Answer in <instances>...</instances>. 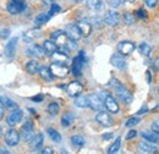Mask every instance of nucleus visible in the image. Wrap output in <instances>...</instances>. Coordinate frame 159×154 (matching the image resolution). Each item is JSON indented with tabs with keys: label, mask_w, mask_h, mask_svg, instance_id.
<instances>
[{
	"label": "nucleus",
	"mask_w": 159,
	"mask_h": 154,
	"mask_svg": "<svg viewBox=\"0 0 159 154\" xmlns=\"http://www.w3.org/2000/svg\"><path fill=\"white\" fill-rule=\"evenodd\" d=\"M120 146H121V138L118 137L116 139H115V142L109 147V149H108V153L109 154H114L116 153L120 149Z\"/></svg>",
	"instance_id": "nucleus-35"
},
{
	"label": "nucleus",
	"mask_w": 159,
	"mask_h": 154,
	"mask_svg": "<svg viewBox=\"0 0 159 154\" xmlns=\"http://www.w3.org/2000/svg\"><path fill=\"white\" fill-rule=\"evenodd\" d=\"M67 36L64 31H55L52 33V40L57 43V45H66L67 43Z\"/></svg>",
	"instance_id": "nucleus-17"
},
{
	"label": "nucleus",
	"mask_w": 159,
	"mask_h": 154,
	"mask_svg": "<svg viewBox=\"0 0 159 154\" xmlns=\"http://www.w3.org/2000/svg\"><path fill=\"white\" fill-rule=\"evenodd\" d=\"M59 109H60L59 104H58V103H55V102H53V103H50V104H49V106H48V113H49L50 115L55 116V115H58Z\"/></svg>",
	"instance_id": "nucleus-38"
},
{
	"label": "nucleus",
	"mask_w": 159,
	"mask_h": 154,
	"mask_svg": "<svg viewBox=\"0 0 159 154\" xmlns=\"http://www.w3.org/2000/svg\"><path fill=\"white\" fill-rule=\"evenodd\" d=\"M142 137L148 141V142H152V143H159V134L156 131H146V132H142Z\"/></svg>",
	"instance_id": "nucleus-25"
},
{
	"label": "nucleus",
	"mask_w": 159,
	"mask_h": 154,
	"mask_svg": "<svg viewBox=\"0 0 159 154\" xmlns=\"http://www.w3.org/2000/svg\"><path fill=\"white\" fill-rule=\"evenodd\" d=\"M82 66H83V62H82V60L80 59L79 55H77L76 58L74 59V61H72V74H74L75 76H81Z\"/></svg>",
	"instance_id": "nucleus-26"
},
{
	"label": "nucleus",
	"mask_w": 159,
	"mask_h": 154,
	"mask_svg": "<svg viewBox=\"0 0 159 154\" xmlns=\"http://www.w3.org/2000/svg\"><path fill=\"white\" fill-rule=\"evenodd\" d=\"M75 119H76L75 114L67 111V113H65V114L62 115V117H61V125H62L64 127H67V126H70V125L74 122Z\"/></svg>",
	"instance_id": "nucleus-30"
},
{
	"label": "nucleus",
	"mask_w": 159,
	"mask_h": 154,
	"mask_svg": "<svg viewBox=\"0 0 159 154\" xmlns=\"http://www.w3.org/2000/svg\"><path fill=\"white\" fill-rule=\"evenodd\" d=\"M60 10H61V7H60L58 4H54L53 2V5H52V7H50V14H52V16L53 15H55V14H58V12H60Z\"/></svg>",
	"instance_id": "nucleus-40"
},
{
	"label": "nucleus",
	"mask_w": 159,
	"mask_h": 154,
	"mask_svg": "<svg viewBox=\"0 0 159 154\" xmlns=\"http://www.w3.org/2000/svg\"><path fill=\"white\" fill-rule=\"evenodd\" d=\"M75 105L77 108H87L88 106V98L84 96H77L76 100H75Z\"/></svg>",
	"instance_id": "nucleus-32"
},
{
	"label": "nucleus",
	"mask_w": 159,
	"mask_h": 154,
	"mask_svg": "<svg viewBox=\"0 0 159 154\" xmlns=\"http://www.w3.org/2000/svg\"><path fill=\"white\" fill-rule=\"evenodd\" d=\"M52 17V14L50 12H43V14H39L36 19H34V25L37 26V27H39L42 25H44V23H47L49 20Z\"/></svg>",
	"instance_id": "nucleus-27"
},
{
	"label": "nucleus",
	"mask_w": 159,
	"mask_h": 154,
	"mask_svg": "<svg viewBox=\"0 0 159 154\" xmlns=\"http://www.w3.org/2000/svg\"><path fill=\"white\" fill-rule=\"evenodd\" d=\"M40 75V77L44 79V81H47V82H52L53 81V74L50 72V69L49 67H47V66H43V67H39V72H38Z\"/></svg>",
	"instance_id": "nucleus-29"
},
{
	"label": "nucleus",
	"mask_w": 159,
	"mask_h": 154,
	"mask_svg": "<svg viewBox=\"0 0 159 154\" xmlns=\"http://www.w3.org/2000/svg\"><path fill=\"white\" fill-rule=\"evenodd\" d=\"M152 130L159 134V120L158 121H154V122L152 124Z\"/></svg>",
	"instance_id": "nucleus-44"
},
{
	"label": "nucleus",
	"mask_w": 159,
	"mask_h": 154,
	"mask_svg": "<svg viewBox=\"0 0 159 154\" xmlns=\"http://www.w3.org/2000/svg\"><path fill=\"white\" fill-rule=\"evenodd\" d=\"M83 91V86L77 82V81H72L67 84L66 87V92L70 97H77L81 94V92Z\"/></svg>",
	"instance_id": "nucleus-14"
},
{
	"label": "nucleus",
	"mask_w": 159,
	"mask_h": 154,
	"mask_svg": "<svg viewBox=\"0 0 159 154\" xmlns=\"http://www.w3.org/2000/svg\"><path fill=\"white\" fill-rule=\"evenodd\" d=\"M147 111H148V108H147V106H144V108H142V109L139 111V115H141V114H144V113H147Z\"/></svg>",
	"instance_id": "nucleus-50"
},
{
	"label": "nucleus",
	"mask_w": 159,
	"mask_h": 154,
	"mask_svg": "<svg viewBox=\"0 0 159 154\" xmlns=\"http://www.w3.org/2000/svg\"><path fill=\"white\" fill-rule=\"evenodd\" d=\"M119 2H120V4H121V1H120V0H119Z\"/></svg>",
	"instance_id": "nucleus-58"
},
{
	"label": "nucleus",
	"mask_w": 159,
	"mask_h": 154,
	"mask_svg": "<svg viewBox=\"0 0 159 154\" xmlns=\"http://www.w3.org/2000/svg\"><path fill=\"white\" fill-rule=\"evenodd\" d=\"M135 49H136V45L132 42H129V40L120 42L119 44H118V50H119L120 54H122V55H130L131 53H134Z\"/></svg>",
	"instance_id": "nucleus-10"
},
{
	"label": "nucleus",
	"mask_w": 159,
	"mask_h": 154,
	"mask_svg": "<svg viewBox=\"0 0 159 154\" xmlns=\"http://www.w3.org/2000/svg\"><path fill=\"white\" fill-rule=\"evenodd\" d=\"M113 138V134H104L103 135V139H110Z\"/></svg>",
	"instance_id": "nucleus-49"
},
{
	"label": "nucleus",
	"mask_w": 159,
	"mask_h": 154,
	"mask_svg": "<svg viewBox=\"0 0 159 154\" xmlns=\"http://www.w3.org/2000/svg\"><path fill=\"white\" fill-rule=\"evenodd\" d=\"M49 69H50V72L53 74V76L59 77V78H65L70 72V70H69V67L66 65L58 64V62H53Z\"/></svg>",
	"instance_id": "nucleus-2"
},
{
	"label": "nucleus",
	"mask_w": 159,
	"mask_h": 154,
	"mask_svg": "<svg viewBox=\"0 0 159 154\" xmlns=\"http://www.w3.org/2000/svg\"><path fill=\"white\" fill-rule=\"evenodd\" d=\"M31 100H33V102H36V103H40L42 100H43V96L39 94V96H34L31 98Z\"/></svg>",
	"instance_id": "nucleus-45"
},
{
	"label": "nucleus",
	"mask_w": 159,
	"mask_h": 154,
	"mask_svg": "<svg viewBox=\"0 0 159 154\" xmlns=\"http://www.w3.org/2000/svg\"><path fill=\"white\" fill-rule=\"evenodd\" d=\"M139 121H141V119H139V116H132V117H130L126 121V127H132V126L137 125Z\"/></svg>",
	"instance_id": "nucleus-39"
},
{
	"label": "nucleus",
	"mask_w": 159,
	"mask_h": 154,
	"mask_svg": "<svg viewBox=\"0 0 159 154\" xmlns=\"http://www.w3.org/2000/svg\"><path fill=\"white\" fill-rule=\"evenodd\" d=\"M48 135L52 138V141H54L55 143L61 142V135H60L57 130H54V129H48Z\"/></svg>",
	"instance_id": "nucleus-33"
},
{
	"label": "nucleus",
	"mask_w": 159,
	"mask_h": 154,
	"mask_svg": "<svg viewBox=\"0 0 159 154\" xmlns=\"http://www.w3.org/2000/svg\"><path fill=\"white\" fill-rule=\"evenodd\" d=\"M22 117H23L22 110H20V109H14V110L10 113V115L7 116L6 122H7L9 126H15V125H17L20 121H22Z\"/></svg>",
	"instance_id": "nucleus-13"
},
{
	"label": "nucleus",
	"mask_w": 159,
	"mask_h": 154,
	"mask_svg": "<svg viewBox=\"0 0 159 154\" xmlns=\"http://www.w3.org/2000/svg\"><path fill=\"white\" fill-rule=\"evenodd\" d=\"M103 103H104L105 109H107L109 113H111V114H118V113H119V110H120L119 103L116 102V99L111 96V94L108 93V94L105 96V98L103 99Z\"/></svg>",
	"instance_id": "nucleus-3"
},
{
	"label": "nucleus",
	"mask_w": 159,
	"mask_h": 154,
	"mask_svg": "<svg viewBox=\"0 0 159 154\" xmlns=\"http://www.w3.org/2000/svg\"><path fill=\"white\" fill-rule=\"evenodd\" d=\"M110 62H111V65H113L114 67H116V69H119V70H125V69L127 67L126 59L124 58V55L120 54V53H115V54L111 57V59H110Z\"/></svg>",
	"instance_id": "nucleus-11"
},
{
	"label": "nucleus",
	"mask_w": 159,
	"mask_h": 154,
	"mask_svg": "<svg viewBox=\"0 0 159 154\" xmlns=\"http://www.w3.org/2000/svg\"><path fill=\"white\" fill-rule=\"evenodd\" d=\"M26 7V4L23 0H10L7 2V11L12 15H17L22 12Z\"/></svg>",
	"instance_id": "nucleus-6"
},
{
	"label": "nucleus",
	"mask_w": 159,
	"mask_h": 154,
	"mask_svg": "<svg viewBox=\"0 0 159 154\" xmlns=\"http://www.w3.org/2000/svg\"><path fill=\"white\" fill-rule=\"evenodd\" d=\"M30 111H31L32 114H36V110H33V109H30Z\"/></svg>",
	"instance_id": "nucleus-55"
},
{
	"label": "nucleus",
	"mask_w": 159,
	"mask_h": 154,
	"mask_svg": "<svg viewBox=\"0 0 159 154\" xmlns=\"http://www.w3.org/2000/svg\"><path fill=\"white\" fill-rule=\"evenodd\" d=\"M43 48H44V50H45V54H48V55H52L53 53H55V52L58 50V45H57V43L53 42V40H44Z\"/></svg>",
	"instance_id": "nucleus-24"
},
{
	"label": "nucleus",
	"mask_w": 159,
	"mask_h": 154,
	"mask_svg": "<svg viewBox=\"0 0 159 154\" xmlns=\"http://www.w3.org/2000/svg\"><path fill=\"white\" fill-rule=\"evenodd\" d=\"M43 2H45V4H53V2H55L57 0H42Z\"/></svg>",
	"instance_id": "nucleus-54"
},
{
	"label": "nucleus",
	"mask_w": 159,
	"mask_h": 154,
	"mask_svg": "<svg viewBox=\"0 0 159 154\" xmlns=\"http://www.w3.org/2000/svg\"><path fill=\"white\" fill-rule=\"evenodd\" d=\"M87 98H88V106L91 109H93L96 111H100L103 109V105H104L103 99L97 93H93V94L88 96Z\"/></svg>",
	"instance_id": "nucleus-7"
},
{
	"label": "nucleus",
	"mask_w": 159,
	"mask_h": 154,
	"mask_svg": "<svg viewBox=\"0 0 159 154\" xmlns=\"http://www.w3.org/2000/svg\"><path fill=\"white\" fill-rule=\"evenodd\" d=\"M114 88H115L116 96H118V98H119L121 102H124L125 104H131V103H132L134 97H132V94L129 92V89H127L125 86H122L121 83H119V84L115 86Z\"/></svg>",
	"instance_id": "nucleus-1"
},
{
	"label": "nucleus",
	"mask_w": 159,
	"mask_h": 154,
	"mask_svg": "<svg viewBox=\"0 0 159 154\" xmlns=\"http://www.w3.org/2000/svg\"><path fill=\"white\" fill-rule=\"evenodd\" d=\"M74 1H80V0H74Z\"/></svg>",
	"instance_id": "nucleus-57"
},
{
	"label": "nucleus",
	"mask_w": 159,
	"mask_h": 154,
	"mask_svg": "<svg viewBox=\"0 0 159 154\" xmlns=\"http://www.w3.org/2000/svg\"><path fill=\"white\" fill-rule=\"evenodd\" d=\"M65 33H66L67 38L71 39V40H75V42H77V40L82 37L79 27H77L76 25H74V23L66 25V27H65Z\"/></svg>",
	"instance_id": "nucleus-8"
},
{
	"label": "nucleus",
	"mask_w": 159,
	"mask_h": 154,
	"mask_svg": "<svg viewBox=\"0 0 159 154\" xmlns=\"http://www.w3.org/2000/svg\"><path fill=\"white\" fill-rule=\"evenodd\" d=\"M136 136H137V131L131 130V131H129V132H127V135H126V139H132V138H135Z\"/></svg>",
	"instance_id": "nucleus-42"
},
{
	"label": "nucleus",
	"mask_w": 159,
	"mask_h": 154,
	"mask_svg": "<svg viewBox=\"0 0 159 154\" xmlns=\"http://www.w3.org/2000/svg\"><path fill=\"white\" fill-rule=\"evenodd\" d=\"M26 70H27L28 74H31V75H36V74L39 72V64H38L36 60H31V61L27 62V65H26Z\"/></svg>",
	"instance_id": "nucleus-28"
},
{
	"label": "nucleus",
	"mask_w": 159,
	"mask_h": 154,
	"mask_svg": "<svg viewBox=\"0 0 159 154\" xmlns=\"http://www.w3.org/2000/svg\"><path fill=\"white\" fill-rule=\"evenodd\" d=\"M144 2L148 7H156V5L158 4V0H144Z\"/></svg>",
	"instance_id": "nucleus-41"
},
{
	"label": "nucleus",
	"mask_w": 159,
	"mask_h": 154,
	"mask_svg": "<svg viewBox=\"0 0 159 154\" xmlns=\"http://www.w3.org/2000/svg\"><path fill=\"white\" fill-rule=\"evenodd\" d=\"M122 19H124V22L126 23V25H134L135 22H136V17H135V15L134 14H131V12H125L124 14V16H122Z\"/></svg>",
	"instance_id": "nucleus-37"
},
{
	"label": "nucleus",
	"mask_w": 159,
	"mask_h": 154,
	"mask_svg": "<svg viewBox=\"0 0 159 154\" xmlns=\"http://www.w3.org/2000/svg\"><path fill=\"white\" fill-rule=\"evenodd\" d=\"M42 153L43 154H53L54 153V151H53L50 147H47V148H44V149L42 151Z\"/></svg>",
	"instance_id": "nucleus-46"
},
{
	"label": "nucleus",
	"mask_w": 159,
	"mask_h": 154,
	"mask_svg": "<svg viewBox=\"0 0 159 154\" xmlns=\"http://www.w3.org/2000/svg\"><path fill=\"white\" fill-rule=\"evenodd\" d=\"M151 52H152V49H151V45H149L148 43L143 42V43L139 44V53H141L142 55L148 57V55L151 54Z\"/></svg>",
	"instance_id": "nucleus-34"
},
{
	"label": "nucleus",
	"mask_w": 159,
	"mask_h": 154,
	"mask_svg": "<svg viewBox=\"0 0 159 154\" xmlns=\"http://www.w3.org/2000/svg\"><path fill=\"white\" fill-rule=\"evenodd\" d=\"M147 81H148V83H151V82H152V78H151V71H147Z\"/></svg>",
	"instance_id": "nucleus-52"
},
{
	"label": "nucleus",
	"mask_w": 159,
	"mask_h": 154,
	"mask_svg": "<svg viewBox=\"0 0 159 154\" xmlns=\"http://www.w3.org/2000/svg\"><path fill=\"white\" fill-rule=\"evenodd\" d=\"M158 149L154 144H152V142H148V141H144V142H141L139 144V153H156Z\"/></svg>",
	"instance_id": "nucleus-19"
},
{
	"label": "nucleus",
	"mask_w": 159,
	"mask_h": 154,
	"mask_svg": "<svg viewBox=\"0 0 159 154\" xmlns=\"http://www.w3.org/2000/svg\"><path fill=\"white\" fill-rule=\"evenodd\" d=\"M0 104L2 105V106H5V108H7V109H16V103L15 102H12L10 98H7V97H0Z\"/></svg>",
	"instance_id": "nucleus-31"
},
{
	"label": "nucleus",
	"mask_w": 159,
	"mask_h": 154,
	"mask_svg": "<svg viewBox=\"0 0 159 154\" xmlns=\"http://www.w3.org/2000/svg\"><path fill=\"white\" fill-rule=\"evenodd\" d=\"M154 67H156L157 71H159V58L156 59V61H154Z\"/></svg>",
	"instance_id": "nucleus-51"
},
{
	"label": "nucleus",
	"mask_w": 159,
	"mask_h": 154,
	"mask_svg": "<svg viewBox=\"0 0 159 154\" xmlns=\"http://www.w3.org/2000/svg\"><path fill=\"white\" fill-rule=\"evenodd\" d=\"M34 134V127H33V122L31 120H27L22 127H21V135L20 137L23 141H30Z\"/></svg>",
	"instance_id": "nucleus-5"
},
{
	"label": "nucleus",
	"mask_w": 159,
	"mask_h": 154,
	"mask_svg": "<svg viewBox=\"0 0 159 154\" xmlns=\"http://www.w3.org/2000/svg\"><path fill=\"white\" fill-rule=\"evenodd\" d=\"M40 36H42V32H40V29L36 28V29H31V31L26 32V33L23 34V39H25V42H27V43H31L33 39L39 38Z\"/></svg>",
	"instance_id": "nucleus-23"
},
{
	"label": "nucleus",
	"mask_w": 159,
	"mask_h": 154,
	"mask_svg": "<svg viewBox=\"0 0 159 154\" xmlns=\"http://www.w3.org/2000/svg\"><path fill=\"white\" fill-rule=\"evenodd\" d=\"M0 136H1V127H0Z\"/></svg>",
	"instance_id": "nucleus-56"
},
{
	"label": "nucleus",
	"mask_w": 159,
	"mask_h": 154,
	"mask_svg": "<svg viewBox=\"0 0 159 154\" xmlns=\"http://www.w3.org/2000/svg\"><path fill=\"white\" fill-rule=\"evenodd\" d=\"M96 121L98 124H100L102 126H104V127H110L114 124V120L110 116V114H108L107 111H102V110L96 116Z\"/></svg>",
	"instance_id": "nucleus-9"
},
{
	"label": "nucleus",
	"mask_w": 159,
	"mask_h": 154,
	"mask_svg": "<svg viewBox=\"0 0 159 154\" xmlns=\"http://www.w3.org/2000/svg\"><path fill=\"white\" fill-rule=\"evenodd\" d=\"M76 26L79 27L80 32H81V34H82L83 37H88V36L91 34V32H92V25H91L88 21H86V20L79 21V22L76 23Z\"/></svg>",
	"instance_id": "nucleus-18"
},
{
	"label": "nucleus",
	"mask_w": 159,
	"mask_h": 154,
	"mask_svg": "<svg viewBox=\"0 0 159 154\" xmlns=\"http://www.w3.org/2000/svg\"><path fill=\"white\" fill-rule=\"evenodd\" d=\"M7 153H9V151H7L5 147L0 146V154H7Z\"/></svg>",
	"instance_id": "nucleus-48"
},
{
	"label": "nucleus",
	"mask_w": 159,
	"mask_h": 154,
	"mask_svg": "<svg viewBox=\"0 0 159 154\" xmlns=\"http://www.w3.org/2000/svg\"><path fill=\"white\" fill-rule=\"evenodd\" d=\"M9 34H10V29H2L0 32V37L1 38H6V37H9Z\"/></svg>",
	"instance_id": "nucleus-43"
},
{
	"label": "nucleus",
	"mask_w": 159,
	"mask_h": 154,
	"mask_svg": "<svg viewBox=\"0 0 159 154\" xmlns=\"http://www.w3.org/2000/svg\"><path fill=\"white\" fill-rule=\"evenodd\" d=\"M86 6H87L89 10L98 12V11H100V10H103L104 4H103V1H102V0H87Z\"/></svg>",
	"instance_id": "nucleus-21"
},
{
	"label": "nucleus",
	"mask_w": 159,
	"mask_h": 154,
	"mask_svg": "<svg viewBox=\"0 0 159 154\" xmlns=\"http://www.w3.org/2000/svg\"><path fill=\"white\" fill-rule=\"evenodd\" d=\"M137 16L141 17V19H146V12H144V10L139 9V11H137Z\"/></svg>",
	"instance_id": "nucleus-47"
},
{
	"label": "nucleus",
	"mask_w": 159,
	"mask_h": 154,
	"mask_svg": "<svg viewBox=\"0 0 159 154\" xmlns=\"http://www.w3.org/2000/svg\"><path fill=\"white\" fill-rule=\"evenodd\" d=\"M71 143H72L75 147H82V146H84L86 141H84V138L81 137V136H72V137H71Z\"/></svg>",
	"instance_id": "nucleus-36"
},
{
	"label": "nucleus",
	"mask_w": 159,
	"mask_h": 154,
	"mask_svg": "<svg viewBox=\"0 0 159 154\" xmlns=\"http://www.w3.org/2000/svg\"><path fill=\"white\" fill-rule=\"evenodd\" d=\"M30 141H31V143H30L31 148L34 149V151H37V149H39L40 147H42V144H43L44 136L42 135V134H38V135H36L34 137H32Z\"/></svg>",
	"instance_id": "nucleus-22"
},
{
	"label": "nucleus",
	"mask_w": 159,
	"mask_h": 154,
	"mask_svg": "<svg viewBox=\"0 0 159 154\" xmlns=\"http://www.w3.org/2000/svg\"><path fill=\"white\" fill-rule=\"evenodd\" d=\"M16 44H17V38H11L5 45V50H4V54L5 57L7 58H12L16 53Z\"/></svg>",
	"instance_id": "nucleus-16"
},
{
	"label": "nucleus",
	"mask_w": 159,
	"mask_h": 154,
	"mask_svg": "<svg viewBox=\"0 0 159 154\" xmlns=\"http://www.w3.org/2000/svg\"><path fill=\"white\" fill-rule=\"evenodd\" d=\"M2 116H4V108L0 105V120L2 119Z\"/></svg>",
	"instance_id": "nucleus-53"
},
{
	"label": "nucleus",
	"mask_w": 159,
	"mask_h": 154,
	"mask_svg": "<svg viewBox=\"0 0 159 154\" xmlns=\"http://www.w3.org/2000/svg\"><path fill=\"white\" fill-rule=\"evenodd\" d=\"M52 59H53V62H58V64H64V65H66V64L69 62V55L61 53L59 50H57L55 53L52 54Z\"/></svg>",
	"instance_id": "nucleus-20"
},
{
	"label": "nucleus",
	"mask_w": 159,
	"mask_h": 154,
	"mask_svg": "<svg viewBox=\"0 0 159 154\" xmlns=\"http://www.w3.org/2000/svg\"><path fill=\"white\" fill-rule=\"evenodd\" d=\"M20 134L16 130H10L7 131V134L5 135V143L10 147H15L19 144L20 142Z\"/></svg>",
	"instance_id": "nucleus-12"
},
{
	"label": "nucleus",
	"mask_w": 159,
	"mask_h": 154,
	"mask_svg": "<svg viewBox=\"0 0 159 154\" xmlns=\"http://www.w3.org/2000/svg\"><path fill=\"white\" fill-rule=\"evenodd\" d=\"M27 55L33 57V58L42 59V58H44L47 54H45V50H44L43 47H40L38 44H34V45H31V47L27 49Z\"/></svg>",
	"instance_id": "nucleus-15"
},
{
	"label": "nucleus",
	"mask_w": 159,
	"mask_h": 154,
	"mask_svg": "<svg viewBox=\"0 0 159 154\" xmlns=\"http://www.w3.org/2000/svg\"><path fill=\"white\" fill-rule=\"evenodd\" d=\"M120 20H121V16L118 11L115 10H109L107 11L105 16H104V22L107 23V26L109 27H116L120 23Z\"/></svg>",
	"instance_id": "nucleus-4"
}]
</instances>
